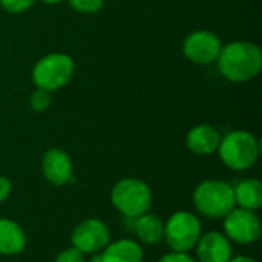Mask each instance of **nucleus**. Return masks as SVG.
I'll use <instances>...</instances> for the list:
<instances>
[{"label": "nucleus", "instance_id": "1", "mask_svg": "<svg viewBox=\"0 0 262 262\" xmlns=\"http://www.w3.org/2000/svg\"><path fill=\"white\" fill-rule=\"evenodd\" d=\"M216 64L226 80L232 83H247L261 72V48L252 41H230L221 48Z\"/></svg>", "mask_w": 262, "mask_h": 262}, {"label": "nucleus", "instance_id": "2", "mask_svg": "<svg viewBox=\"0 0 262 262\" xmlns=\"http://www.w3.org/2000/svg\"><path fill=\"white\" fill-rule=\"evenodd\" d=\"M216 152L226 167L243 172L252 169L256 164L261 154V146L252 132L232 130L221 137Z\"/></svg>", "mask_w": 262, "mask_h": 262}, {"label": "nucleus", "instance_id": "3", "mask_svg": "<svg viewBox=\"0 0 262 262\" xmlns=\"http://www.w3.org/2000/svg\"><path fill=\"white\" fill-rule=\"evenodd\" d=\"M75 72V61L64 52H51L43 55L32 68V83L38 89L57 92L68 86Z\"/></svg>", "mask_w": 262, "mask_h": 262}, {"label": "nucleus", "instance_id": "4", "mask_svg": "<svg viewBox=\"0 0 262 262\" xmlns=\"http://www.w3.org/2000/svg\"><path fill=\"white\" fill-rule=\"evenodd\" d=\"M193 204L203 216L221 220L236 207L233 187L221 180H206L195 187Z\"/></svg>", "mask_w": 262, "mask_h": 262}, {"label": "nucleus", "instance_id": "5", "mask_svg": "<svg viewBox=\"0 0 262 262\" xmlns=\"http://www.w3.org/2000/svg\"><path fill=\"white\" fill-rule=\"evenodd\" d=\"M112 206L127 220L144 215L152 207V190L140 178H123L111 190Z\"/></svg>", "mask_w": 262, "mask_h": 262}, {"label": "nucleus", "instance_id": "6", "mask_svg": "<svg viewBox=\"0 0 262 262\" xmlns=\"http://www.w3.org/2000/svg\"><path fill=\"white\" fill-rule=\"evenodd\" d=\"M201 236V221L187 210L175 212L164 224V239L172 252L189 253Z\"/></svg>", "mask_w": 262, "mask_h": 262}, {"label": "nucleus", "instance_id": "7", "mask_svg": "<svg viewBox=\"0 0 262 262\" xmlns=\"http://www.w3.org/2000/svg\"><path fill=\"white\" fill-rule=\"evenodd\" d=\"M224 235L236 244H253L261 238V220L253 210L235 207L224 216Z\"/></svg>", "mask_w": 262, "mask_h": 262}, {"label": "nucleus", "instance_id": "8", "mask_svg": "<svg viewBox=\"0 0 262 262\" xmlns=\"http://www.w3.org/2000/svg\"><path fill=\"white\" fill-rule=\"evenodd\" d=\"M221 48L223 43L220 37L207 29L193 31L183 41L184 57L190 63L198 66H209L212 63H216Z\"/></svg>", "mask_w": 262, "mask_h": 262}, {"label": "nucleus", "instance_id": "9", "mask_svg": "<svg viewBox=\"0 0 262 262\" xmlns=\"http://www.w3.org/2000/svg\"><path fill=\"white\" fill-rule=\"evenodd\" d=\"M72 247L83 255H94L101 252L111 243V232L106 223L97 218L80 223L71 235Z\"/></svg>", "mask_w": 262, "mask_h": 262}, {"label": "nucleus", "instance_id": "10", "mask_svg": "<svg viewBox=\"0 0 262 262\" xmlns=\"http://www.w3.org/2000/svg\"><path fill=\"white\" fill-rule=\"evenodd\" d=\"M43 177L54 186H64L72 180L74 167L68 152L58 147H52L45 152L41 158Z\"/></svg>", "mask_w": 262, "mask_h": 262}, {"label": "nucleus", "instance_id": "11", "mask_svg": "<svg viewBox=\"0 0 262 262\" xmlns=\"http://www.w3.org/2000/svg\"><path fill=\"white\" fill-rule=\"evenodd\" d=\"M195 250L200 262H227L232 258L230 239L220 232H209L201 235Z\"/></svg>", "mask_w": 262, "mask_h": 262}, {"label": "nucleus", "instance_id": "12", "mask_svg": "<svg viewBox=\"0 0 262 262\" xmlns=\"http://www.w3.org/2000/svg\"><path fill=\"white\" fill-rule=\"evenodd\" d=\"M220 141H221V134L218 132V129L206 123L193 126L186 135L187 149L192 154L201 157L215 154L218 150Z\"/></svg>", "mask_w": 262, "mask_h": 262}, {"label": "nucleus", "instance_id": "13", "mask_svg": "<svg viewBox=\"0 0 262 262\" xmlns=\"http://www.w3.org/2000/svg\"><path fill=\"white\" fill-rule=\"evenodd\" d=\"M129 230L147 246H157L164 239V223L161 218L152 213H144L137 218L127 220Z\"/></svg>", "mask_w": 262, "mask_h": 262}, {"label": "nucleus", "instance_id": "14", "mask_svg": "<svg viewBox=\"0 0 262 262\" xmlns=\"http://www.w3.org/2000/svg\"><path fill=\"white\" fill-rule=\"evenodd\" d=\"M26 247V235L18 223L0 218V255L15 256Z\"/></svg>", "mask_w": 262, "mask_h": 262}, {"label": "nucleus", "instance_id": "15", "mask_svg": "<svg viewBox=\"0 0 262 262\" xmlns=\"http://www.w3.org/2000/svg\"><path fill=\"white\" fill-rule=\"evenodd\" d=\"M144 252L135 239H118L109 243L101 252L103 262H143Z\"/></svg>", "mask_w": 262, "mask_h": 262}, {"label": "nucleus", "instance_id": "16", "mask_svg": "<svg viewBox=\"0 0 262 262\" xmlns=\"http://www.w3.org/2000/svg\"><path fill=\"white\" fill-rule=\"evenodd\" d=\"M235 204L247 210H259L262 207V183L256 178H249L241 181L233 187Z\"/></svg>", "mask_w": 262, "mask_h": 262}, {"label": "nucleus", "instance_id": "17", "mask_svg": "<svg viewBox=\"0 0 262 262\" xmlns=\"http://www.w3.org/2000/svg\"><path fill=\"white\" fill-rule=\"evenodd\" d=\"M52 104V98H51V92L45 91V89H38L35 88V91L31 94L29 97V106L34 112H45L51 107Z\"/></svg>", "mask_w": 262, "mask_h": 262}, {"label": "nucleus", "instance_id": "18", "mask_svg": "<svg viewBox=\"0 0 262 262\" xmlns=\"http://www.w3.org/2000/svg\"><path fill=\"white\" fill-rule=\"evenodd\" d=\"M68 2L77 12L81 14H95L104 5V0H68Z\"/></svg>", "mask_w": 262, "mask_h": 262}, {"label": "nucleus", "instance_id": "19", "mask_svg": "<svg viewBox=\"0 0 262 262\" xmlns=\"http://www.w3.org/2000/svg\"><path fill=\"white\" fill-rule=\"evenodd\" d=\"M34 3L35 0H0V6L9 14H23Z\"/></svg>", "mask_w": 262, "mask_h": 262}, {"label": "nucleus", "instance_id": "20", "mask_svg": "<svg viewBox=\"0 0 262 262\" xmlns=\"http://www.w3.org/2000/svg\"><path fill=\"white\" fill-rule=\"evenodd\" d=\"M54 262H84V255L75 247H69L61 250Z\"/></svg>", "mask_w": 262, "mask_h": 262}, {"label": "nucleus", "instance_id": "21", "mask_svg": "<svg viewBox=\"0 0 262 262\" xmlns=\"http://www.w3.org/2000/svg\"><path fill=\"white\" fill-rule=\"evenodd\" d=\"M158 262H196L195 258H192L189 253H183V252H170L164 256L160 258Z\"/></svg>", "mask_w": 262, "mask_h": 262}, {"label": "nucleus", "instance_id": "22", "mask_svg": "<svg viewBox=\"0 0 262 262\" xmlns=\"http://www.w3.org/2000/svg\"><path fill=\"white\" fill-rule=\"evenodd\" d=\"M11 189L12 186H11L9 178L5 175H0V204L8 200V196L11 195Z\"/></svg>", "mask_w": 262, "mask_h": 262}, {"label": "nucleus", "instance_id": "23", "mask_svg": "<svg viewBox=\"0 0 262 262\" xmlns=\"http://www.w3.org/2000/svg\"><path fill=\"white\" fill-rule=\"evenodd\" d=\"M227 262H256L250 256H236V258H230Z\"/></svg>", "mask_w": 262, "mask_h": 262}, {"label": "nucleus", "instance_id": "24", "mask_svg": "<svg viewBox=\"0 0 262 262\" xmlns=\"http://www.w3.org/2000/svg\"><path fill=\"white\" fill-rule=\"evenodd\" d=\"M45 5H51V6H54V5H60V3H63L64 0H41Z\"/></svg>", "mask_w": 262, "mask_h": 262}, {"label": "nucleus", "instance_id": "25", "mask_svg": "<svg viewBox=\"0 0 262 262\" xmlns=\"http://www.w3.org/2000/svg\"><path fill=\"white\" fill-rule=\"evenodd\" d=\"M92 262H103L101 261V253H100V252L92 255Z\"/></svg>", "mask_w": 262, "mask_h": 262}]
</instances>
